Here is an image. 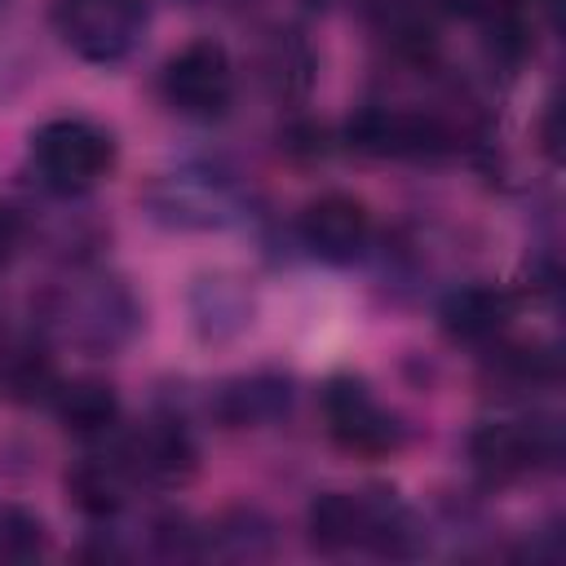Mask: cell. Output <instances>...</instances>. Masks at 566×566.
Listing matches in <instances>:
<instances>
[{
    "label": "cell",
    "mask_w": 566,
    "mask_h": 566,
    "mask_svg": "<svg viewBox=\"0 0 566 566\" xmlns=\"http://www.w3.org/2000/svg\"><path fill=\"white\" fill-rule=\"evenodd\" d=\"M310 544L318 553H349L367 548L376 557H411L416 553V522L389 491H323L310 504Z\"/></svg>",
    "instance_id": "6da1fadb"
},
{
    "label": "cell",
    "mask_w": 566,
    "mask_h": 566,
    "mask_svg": "<svg viewBox=\"0 0 566 566\" xmlns=\"http://www.w3.org/2000/svg\"><path fill=\"white\" fill-rule=\"evenodd\" d=\"M49 327L84 354H115L142 327V305L115 274H80L49 296Z\"/></svg>",
    "instance_id": "7a4b0ae2"
},
{
    "label": "cell",
    "mask_w": 566,
    "mask_h": 566,
    "mask_svg": "<svg viewBox=\"0 0 566 566\" xmlns=\"http://www.w3.org/2000/svg\"><path fill=\"white\" fill-rule=\"evenodd\" d=\"M31 168L57 195H84L115 168V142L106 128L80 115L49 119L31 137Z\"/></svg>",
    "instance_id": "3957f363"
},
{
    "label": "cell",
    "mask_w": 566,
    "mask_h": 566,
    "mask_svg": "<svg viewBox=\"0 0 566 566\" xmlns=\"http://www.w3.org/2000/svg\"><path fill=\"white\" fill-rule=\"evenodd\" d=\"M53 31L84 62H124L146 35V0H53Z\"/></svg>",
    "instance_id": "277c9868"
},
{
    "label": "cell",
    "mask_w": 566,
    "mask_h": 566,
    "mask_svg": "<svg viewBox=\"0 0 566 566\" xmlns=\"http://www.w3.org/2000/svg\"><path fill=\"white\" fill-rule=\"evenodd\" d=\"M562 455V433L553 420H486L469 433V460L486 482L526 478Z\"/></svg>",
    "instance_id": "5b68a950"
},
{
    "label": "cell",
    "mask_w": 566,
    "mask_h": 566,
    "mask_svg": "<svg viewBox=\"0 0 566 566\" xmlns=\"http://www.w3.org/2000/svg\"><path fill=\"white\" fill-rule=\"evenodd\" d=\"M230 93H234V71H230V53L217 40H190L164 66V97L172 111L190 119L221 115L230 106Z\"/></svg>",
    "instance_id": "8992f818"
},
{
    "label": "cell",
    "mask_w": 566,
    "mask_h": 566,
    "mask_svg": "<svg viewBox=\"0 0 566 566\" xmlns=\"http://www.w3.org/2000/svg\"><path fill=\"white\" fill-rule=\"evenodd\" d=\"M455 133L429 111H398V106H367L349 119V146L380 159H424L451 150Z\"/></svg>",
    "instance_id": "52a82bcc"
},
{
    "label": "cell",
    "mask_w": 566,
    "mask_h": 566,
    "mask_svg": "<svg viewBox=\"0 0 566 566\" xmlns=\"http://www.w3.org/2000/svg\"><path fill=\"white\" fill-rule=\"evenodd\" d=\"M323 416H327V433L345 451L380 455V451L398 447L394 416L371 398V389L358 376H332L323 385Z\"/></svg>",
    "instance_id": "ba28073f"
},
{
    "label": "cell",
    "mask_w": 566,
    "mask_h": 566,
    "mask_svg": "<svg viewBox=\"0 0 566 566\" xmlns=\"http://www.w3.org/2000/svg\"><path fill=\"white\" fill-rule=\"evenodd\" d=\"M128 473V482L146 486H181L199 469V447L177 420H150L142 424L115 455Z\"/></svg>",
    "instance_id": "9c48e42d"
},
{
    "label": "cell",
    "mask_w": 566,
    "mask_h": 566,
    "mask_svg": "<svg viewBox=\"0 0 566 566\" xmlns=\"http://www.w3.org/2000/svg\"><path fill=\"white\" fill-rule=\"evenodd\" d=\"M146 208L155 221L164 226H181V230H208V226H226L239 217V195L217 181V177H195V172H172L159 186H150Z\"/></svg>",
    "instance_id": "30bf717a"
},
{
    "label": "cell",
    "mask_w": 566,
    "mask_h": 566,
    "mask_svg": "<svg viewBox=\"0 0 566 566\" xmlns=\"http://www.w3.org/2000/svg\"><path fill=\"white\" fill-rule=\"evenodd\" d=\"M296 230H301V243H305L314 256L345 265V261H354V256L367 248V239H371V217H367V208H363L358 199H349V195H318L314 203H305Z\"/></svg>",
    "instance_id": "8fae6325"
},
{
    "label": "cell",
    "mask_w": 566,
    "mask_h": 566,
    "mask_svg": "<svg viewBox=\"0 0 566 566\" xmlns=\"http://www.w3.org/2000/svg\"><path fill=\"white\" fill-rule=\"evenodd\" d=\"M509 318H513V296L491 283H469L442 301V327L451 340H464V345L500 340Z\"/></svg>",
    "instance_id": "7c38bea8"
},
{
    "label": "cell",
    "mask_w": 566,
    "mask_h": 566,
    "mask_svg": "<svg viewBox=\"0 0 566 566\" xmlns=\"http://www.w3.org/2000/svg\"><path fill=\"white\" fill-rule=\"evenodd\" d=\"M292 402V380L274 376V371H256V376H239L226 380L212 398V411L221 424L230 429H248V424H270L287 411Z\"/></svg>",
    "instance_id": "4fadbf2b"
},
{
    "label": "cell",
    "mask_w": 566,
    "mask_h": 566,
    "mask_svg": "<svg viewBox=\"0 0 566 566\" xmlns=\"http://www.w3.org/2000/svg\"><path fill=\"white\" fill-rule=\"evenodd\" d=\"M53 407L66 433L75 438H106L119 424V398L102 380H71L53 389Z\"/></svg>",
    "instance_id": "5bb4252c"
},
{
    "label": "cell",
    "mask_w": 566,
    "mask_h": 566,
    "mask_svg": "<svg viewBox=\"0 0 566 566\" xmlns=\"http://www.w3.org/2000/svg\"><path fill=\"white\" fill-rule=\"evenodd\" d=\"M274 553V526L256 509H230L203 526V557L221 562H265Z\"/></svg>",
    "instance_id": "9a60e30c"
},
{
    "label": "cell",
    "mask_w": 566,
    "mask_h": 566,
    "mask_svg": "<svg viewBox=\"0 0 566 566\" xmlns=\"http://www.w3.org/2000/svg\"><path fill=\"white\" fill-rule=\"evenodd\" d=\"M190 310H195L199 336H208V340H226V336L243 332L248 318H252L248 292L239 283H230V279H199Z\"/></svg>",
    "instance_id": "2e32d148"
},
{
    "label": "cell",
    "mask_w": 566,
    "mask_h": 566,
    "mask_svg": "<svg viewBox=\"0 0 566 566\" xmlns=\"http://www.w3.org/2000/svg\"><path fill=\"white\" fill-rule=\"evenodd\" d=\"M124 486L128 473L119 460H80L66 473V491L84 517H115L124 504Z\"/></svg>",
    "instance_id": "e0dca14e"
},
{
    "label": "cell",
    "mask_w": 566,
    "mask_h": 566,
    "mask_svg": "<svg viewBox=\"0 0 566 566\" xmlns=\"http://www.w3.org/2000/svg\"><path fill=\"white\" fill-rule=\"evenodd\" d=\"M57 371H53V358L35 345H18L0 358V389L18 402H35V398H53L57 389Z\"/></svg>",
    "instance_id": "ac0fdd59"
},
{
    "label": "cell",
    "mask_w": 566,
    "mask_h": 566,
    "mask_svg": "<svg viewBox=\"0 0 566 566\" xmlns=\"http://www.w3.org/2000/svg\"><path fill=\"white\" fill-rule=\"evenodd\" d=\"M49 548V531L35 513L4 504L0 509V562H35Z\"/></svg>",
    "instance_id": "d6986e66"
},
{
    "label": "cell",
    "mask_w": 566,
    "mask_h": 566,
    "mask_svg": "<svg viewBox=\"0 0 566 566\" xmlns=\"http://www.w3.org/2000/svg\"><path fill=\"white\" fill-rule=\"evenodd\" d=\"M18 243H22V217L0 203V265L18 252Z\"/></svg>",
    "instance_id": "ffe728a7"
}]
</instances>
